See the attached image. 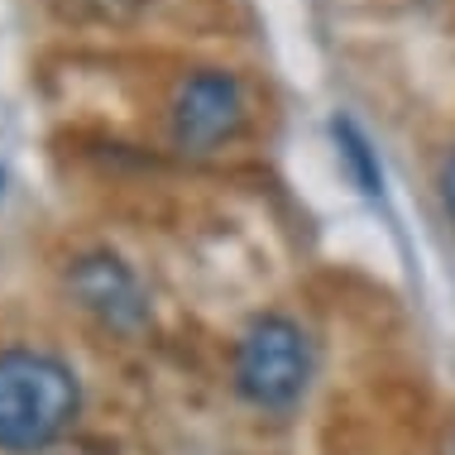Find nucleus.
<instances>
[{
    "instance_id": "obj_6",
    "label": "nucleus",
    "mask_w": 455,
    "mask_h": 455,
    "mask_svg": "<svg viewBox=\"0 0 455 455\" xmlns=\"http://www.w3.org/2000/svg\"><path fill=\"white\" fill-rule=\"evenodd\" d=\"M441 206H446V220L455 226V149L446 158V168H441Z\"/></svg>"
},
{
    "instance_id": "obj_2",
    "label": "nucleus",
    "mask_w": 455,
    "mask_h": 455,
    "mask_svg": "<svg viewBox=\"0 0 455 455\" xmlns=\"http://www.w3.org/2000/svg\"><path fill=\"white\" fill-rule=\"evenodd\" d=\"M312 384V340L283 312H264L244 326L235 346V388L250 408L288 412Z\"/></svg>"
},
{
    "instance_id": "obj_1",
    "label": "nucleus",
    "mask_w": 455,
    "mask_h": 455,
    "mask_svg": "<svg viewBox=\"0 0 455 455\" xmlns=\"http://www.w3.org/2000/svg\"><path fill=\"white\" fill-rule=\"evenodd\" d=\"M82 412V384L48 350H0V451L39 455L58 446Z\"/></svg>"
},
{
    "instance_id": "obj_5",
    "label": "nucleus",
    "mask_w": 455,
    "mask_h": 455,
    "mask_svg": "<svg viewBox=\"0 0 455 455\" xmlns=\"http://www.w3.org/2000/svg\"><path fill=\"white\" fill-rule=\"evenodd\" d=\"M331 140H336V154H340V168L355 178V188L360 192H384V168H379V154L374 144H369V134L355 125L350 116H336L331 120Z\"/></svg>"
},
{
    "instance_id": "obj_3",
    "label": "nucleus",
    "mask_w": 455,
    "mask_h": 455,
    "mask_svg": "<svg viewBox=\"0 0 455 455\" xmlns=\"http://www.w3.org/2000/svg\"><path fill=\"white\" fill-rule=\"evenodd\" d=\"M173 144L188 154H212L244 130V87L226 68H196L178 82L168 110Z\"/></svg>"
},
{
    "instance_id": "obj_4",
    "label": "nucleus",
    "mask_w": 455,
    "mask_h": 455,
    "mask_svg": "<svg viewBox=\"0 0 455 455\" xmlns=\"http://www.w3.org/2000/svg\"><path fill=\"white\" fill-rule=\"evenodd\" d=\"M68 288L96 322H106L116 331H140L149 322V298H144L140 274L110 250L82 254V259L68 268Z\"/></svg>"
},
{
    "instance_id": "obj_7",
    "label": "nucleus",
    "mask_w": 455,
    "mask_h": 455,
    "mask_svg": "<svg viewBox=\"0 0 455 455\" xmlns=\"http://www.w3.org/2000/svg\"><path fill=\"white\" fill-rule=\"evenodd\" d=\"M0 188H5V168H0Z\"/></svg>"
}]
</instances>
